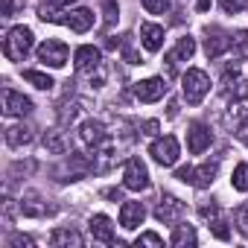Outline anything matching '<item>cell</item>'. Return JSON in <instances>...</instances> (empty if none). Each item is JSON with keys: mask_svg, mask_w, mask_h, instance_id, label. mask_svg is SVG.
<instances>
[{"mask_svg": "<svg viewBox=\"0 0 248 248\" xmlns=\"http://www.w3.org/2000/svg\"><path fill=\"white\" fill-rule=\"evenodd\" d=\"M38 18L41 21H53V24H62V27H70L73 32H88L93 27V12L91 9H70V12H59L56 6H41L38 9Z\"/></svg>", "mask_w": 248, "mask_h": 248, "instance_id": "obj_1", "label": "cell"}, {"mask_svg": "<svg viewBox=\"0 0 248 248\" xmlns=\"http://www.w3.org/2000/svg\"><path fill=\"white\" fill-rule=\"evenodd\" d=\"M32 30L30 27H12L3 38V56L9 62H24L32 53Z\"/></svg>", "mask_w": 248, "mask_h": 248, "instance_id": "obj_2", "label": "cell"}, {"mask_svg": "<svg viewBox=\"0 0 248 248\" xmlns=\"http://www.w3.org/2000/svg\"><path fill=\"white\" fill-rule=\"evenodd\" d=\"M181 91H184V99L187 105H199L207 93H210V76L199 67H190L184 76H181Z\"/></svg>", "mask_w": 248, "mask_h": 248, "instance_id": "obj_3", "label": "cell"}, {"mask_svg": "<svg viewBox=\"0 0 248 248\" xmlns=\"http://www.w3.org/2000/svg\"><path fill=\"white\" fill-rule=\"evenodd\" d=\"M216 172H219V161L210 158V161H204V164H199V167H181V170L175 172V178L184 181V184H193V187L204 190V187L213 184Z\"/></svg>", "mask_w": 248, "mask_h": 248, "instance_id": "obj_4", "label": "cell"}, {"mask_svg": "<svg viewBox=\"0 0 248 248\" xmlns=\"http://www.w3.org/2000/svg\"><path fill=\"white\" fill-rule=\"evenodd\" d=\"M184 213H187L184 202H181L178 196H172V193H164V196L158 199V204H155V219L164 222V225H175V222H181Z\"/></svg>", "mask_w": 248, "mask_h": 248, "instance_id": "obj_5", "label": "cell"}, {"mask_svg": "<svg viewBox=\"0 0 248 248\" xmlns=\"http://www.w3.org/2000/svg\"><path fill=\"white\" fill-rule=\"evenodd\" d=\"M123 187L135 190V193L149 187V170H146V164L140 158H129L126 161V170H123Z\"/></svg>", "mask_w": 248, "mask_h": 248, "instance_id": "obj_6", "label": "cell"}, {"mask_svg": "<svg viewBox=\"0 0 248 248\" xmlns=\"http://www.w3.org/2000/svg\"><path fill=\"white\" fill-rule=\"evenodd\" d=\"M73 64H76L79 73H85V76H96V73L102 70V53H99L93 44H82V47L73 53Z\"/></svg>", "mask_w": 248, "mask_h": 248, "instance_id": "obj_7", "label": "cell"}, {"mask_svg": "<svg viewBox=\"0 0 248 248\" xmlns=\"http://www.w3.org/2000/svg\"><path fill=\"white\" fill-rule=\"evenodd\" d=\"M149 155H152L161 167H175V161H178V155H181V146H178V140H175L172 135H164V138H158V140L149 146Z\"/></svg>", "mask_w": 248, "mask_h": 248, "instance_id": "obj_8", "label": "cell"}, {"mask_svg": "<svg viewBox=\"0 0 248 248\" xmlns=\"http://www.w3.org/2000/svg\"><path fill=\"white\" fill-rule=\"evenodd\" d=\"M199 216L207 222V228L213 231V236L216 239H231V231H228V222H225V216H222V207L216 204V202H204L202 207H199Z\"/></svg>", "mask_w": 248, "mask_h": 248, "instance_id": "obj_9", "label": "cell"}, {"mask_svg": "<svg viewBox=\"0 0 248 248\" xmlns=\"http://www.w3.org/2000/svg\"><path fill=\"white\" fill-rule=\"evenodd\" d=\"M204 35H207V38H204V53H207V59H219V56L231 53V32H225L222 27H207Z\"/></svg>", "mask_w": 248, "mask_h": 248, "instance_id": "obj_10", "label": "cell"}, {"mask_svg": "<svg viewBox=\"0 0 248 248\" xmlns=\"http://www.w3.org/2000/svg\"><path fill=\"white\" fill-rule=\"evenodd\" d=\"M67 44L64 41H56V38H50V41H44L41 47H38V62H44L47 67H64L67 64Z\"/></svg>", "mask_w": 248, "mask_h": 248, "instance_id": "obj_11", "label": "cell"}, {"mask_svg": "<svg viewBox=\"0 0 248 248\" xmlns=\"http://www.w3.org/2000/svg\"><path fill=\"white\" fill-rule=\"evenodd\" d=\"M79 140L88 149H96V146H102L108 140V132H105V126H102L99 120L88 117V120H82V126H79Z\"/></svg>", "mask_w": 248, "mask_h": 248, "instance_id": "obj_12", "label": "cell"}, {"mask_svg": "<svg viewBox=\"0 0 248 248\" xmlns=\"http://www.w3.org/2000/svg\"><path fill=\"white\" fill-rule=\"evenodd\" d=\"M32 111V99L12 91V88H3V114L6 117H27Z\"/></svg>", "mask_w": 248, "mask_h": 248, "instance_id": "obj_13", "label": "cell"}, {"mask_svg": "<svg viewBox=\"0 0 248 248\" xmlns=\"http://www.w3.org/2000/svg\"><path fill=\"white\" fill-rule=\"evenodd\" d=\"M135 96L140 102H158L161 96H167V82L161 76H152V79H143L135 85Z\"/></svg>", "mask_w": 248, "mask_h": 248, "instance_id": "obj_14", "label": "cell"}, {"mask_svg": "<svg viewBox=\"0 0 248 248\" xmlns=\"http://www.w3.org/2000/svg\"><path fill=\"white\" fill-rule=\"evenodd\" d=\"M210 143H213L210 129L202 126V123H193L190 132H187V149H190V155H202L204 149H210Z\"/></svg>", "mask_w": 248, "mask_h": 248, "instance_id": "obj_15", "label": "cell"}, {"mask_svg": "<svg viewBox=\"0 0 248 248\" xmlns=\"http://www.w3.org/2000/svg\"><path fill=\"white\" fill-rule=\"evenodd\" d=\"M143 219H146V207L140 202H123V207H120V225L126 228V231L140 228Z\"/></svg>", "mask_w": 248, "mask_h": 248, "instance_id": "obj_16", "label": "cell"}, {"mask_svg": "<svg viewBox=\"0 0 248 248\" xmlns=\"http://www.w3.org/2000/svg\"><path fill=\"white\" fill-rule=\"evenodd\" d=\"M21 213H24V216H32V219H44V216L56 213V207L47 204L38 193H27V196L21 199Z\"/></svg>", "mask_w": 248, "mask_h": 248, "instance_id": "obj_17", "label": "cell"}, {"mask_svg": "<svg viewBox=\"0 0 248 248\" xmlns=\"http://www.w3.org/2000/svg\"><path fill=\"white\" fill-rule=\"evenodd\" d=\"M193 53H196V38H190V35L178 38V44L167 53V67H170V70H175V64L190 62V59H193Z\"/></svg>", "mask_w": 248, "mask_h": 248, "instance_id": "obj_18", "label": "cell"}, {"mask_svg": "<svg viewBox=\"0 0 248 248\" xmlns=\"http://www.w3.org/2000/svg\"><path fill=\"white\" fill-rule=\"evenodd\" d=\"M88 231H91V236H93L96 242L114 245V225H111V219H108L105 213H96V216H91V222H88Z\"/></svg>", "mask_w": 248, "mask_h": 248, "instance_id": "obj_19", "label": "cell"}, {"mask_svg": "<svg viewBox=\"0 0 248 248\" xmlns=\"http://www.w3.org/2000/svg\"><path fill=\"white\" fill-rule=\"evenodd\" d=\"M248 120V93H239V96H231L228 102V111H225V123L231 129H236L239 123Z\"/></svg>", "mask_w": 248, "mask_h": 248, "instance_id": "obj_20", "label": "cell"}, {"mask_svg": "<svg viewBox=\"0 0 248 248\" xmlns=\"http://www.w3.org/2000/svg\"><path fill=\"white\" fill-rule=\"evenodd\" d=\"M222 85H225V93L228 96H239V93H248L245 91V76H242V70L236 67V64H231L225 73H222Z\"/></svg>", "mask_w": 248, "mask_h": 248, "instance_id": "obj_21", "label": "cell"}, {"mask_svg": "<svg viewBox=\"0 0 248 248\" xmlns=\"http://www.w3.org/2000/svg\"><path fill=\"white\" fill-rule=\"evenodd\" d=\"M199 242L196 236V228L193 225H184V222H175L172 225V236H170V245L172 248H193Z\"/></svg>", "mask_w": 248, "mask_h": 248, "instance_id": "obj_22", "label": "cell"}, {"mask_svg": "<svg viewBox=\"0 0 248 248\" xmlns=\"http://www.w3.org/2000/svg\"><path fill=\"white\" fill-rule=\"evenodd\" d=\"M140 41L149 53H158L164 47V27L158 24H140Z\"/></svg>", "mask_w": 248, "mask_h": 248, "instance_id": "obj_23", "label": "cell"}, {"mask_svg": "<svg viewBox=\"0 0 248 248\" xmlns=\"http://www.w3.org/2000/svg\"><path fill=\"white\" fill-rule=\"evenodd\" d=\"M82 236L73 231V228H56L53 233H50V245L53 248H82Z\"/></svg>", "mask_w": 248, "mask_h": 248, "instance_id": "obj_24", "label": "cell"}, {"mask_svg": "<svg viewBox=\"0 0 248 248\" xmlns=\"http://www.w3.org/2000/svg\"><path fill=\"white\" fill-rule=\"evenodd\" d=\"M6 143L12 146V149H21V146H27V143H32V129L30 126H9L6 129Z\"/></svg>", "mask_w": 248, "mask_h": 248, "instance_id": "obj_25", "label": "cell"}, {"mask_svg": "<svg viewBox=\"0 0 248 248\" xmlns=\"http://www.w3.org/2000/svg\"><path fill=\"white\" fill-rule=\"evenodd\" d=\"M44 149H47V152H53V155H64V152H67L64 132H59V129L47 132V135H44Z\"/></svg>", "mask_w": 248, "mask_h": 248, "instance_id": "obj_26", "label": "cell"}, {"mask_svg": "<svg viewBox=\"0 0 248 248\" xmlns=\"http://www.w3.org/2000/svg\"><path fill=\"white\" fill-rule=\"evenodd\" d=\"M231 56H233L236 62H245V59H248V30L231 35Z\"/></svg>", "mask_w": 248, "mask_h": 248, "instance_id": "obj_27", "label": "cell"}, {"mask_svg": "<svg viewBox=\"0 0 248 248\" xmlns=\"http://www.w3.org/2000/svg\"><path fill=\"white\" fill-rule=\"evenodd\" d=\"M24 79L30 82V85H35V88H41V91H50L56 82L47 76V73H41V70H24Z\"/></svg>", "mask_w": 248, "mask_h": 248, "instance_id": "obj_28", "label": "cell"}, {"mask_svg": "<svg viewBox=\"0 0 248 248\" xmlns=\"http://www.w3.org/2000/svg\"><path fill=\"white\" fill-rule=\"evenodd\" d=\"M231 184H233V190H239V193H248V164H236V167H233Z\"/></svg>", "mask_w": 248, "mask_h": 248, "instance_id": "obj_29", "label": "cell"}, {"mask_svg": "<svg viewBox=\"0 0 248 248\" xmlns=\"http://www.w3.org/2000/svg\"><path fill=\"white\" fill-rule=\"evenodd\" d=\"M233 225H236V231L248 239V202H245V204H239V207L233 210Z\"/></svg>", "mask_w": 248, "mask_h": 248, "instance_id": "obj_30", "label": "cell"}, {"mask_svg": "<svg viewBox=\"0 0 248 248\" xmlns=\"http://www.w3.org/2000/svg\"><path fill=\"white\" fill-rule=\"evenodd\" d=\"M135 245H138V248H140V245H149V248H164V239H161L158 233L146 231V233H140V236L135 239Z\"/></svg>", "mask_w": 248, "mask_h": 248, "instance_id": "obj_31", "label": "cell"}, {"mask_svg": "<svg viewBox=\"0 0 248 248\" xmlns=\"http://www.w3.org/2000/svg\"><path fill=\"white\" fill-rule=\"evenodd\" d=\"M140 3L146 6V12H152V15H164V12L172 6V0H140Z\"/></svg>", "mask_w": 248, "mask_h": 248, "instance_id": "obj_32", "label": "cell"}, {"mask_svg": "<svg viewBox=\"0 0 248 248\" xmlns=\"http://www.w3.org/2000/svg\"><path fill=\"white\" fill-rule=\"evenodd\" d=\"M6 248H35V239L32 236H24V233H12Z\"/></svg>", "mask_w": 248, "mask_h": 248, "instance_id": "obj_33", "label": "cell"}, {"mask_svg": "<svg viewBox=\"0 0 248 248\" xmlns=\"http://www.w3.org/2000/svg\"><path fill=\"white\" fill-rule=\"evenodd\" d=\"M219 6H222V12H228V15H236V12L248 9V0H219Z\"/></svg>", "mask_w": 248, "mask_h": 248, "instance_id": "obj_34", "label": "cell"}, {"mask_svg": "<svg viewBox=\"0 0 248 248\" xmlns=\"http://www.w3.org/2000/svg\"><path fill=\"white\" fill-rule=\"evenodd\" d=\"M236 138H239V140H242V143L248 146V120H245V123H239V126H236Z\"/></svg>", "mask_w": 248, "mask_h": 248, "instance_id": "obj_35", "label": "cell"}, {"mask_svg": "<svg viewBox=\"0 0 248 248\" xmlns=\"http://www.w3.org/2000/svg\"><path fill=\"white\" fill-rule=\"evenodd\" d=\"M105 12H108L105 18H108V24H111V21L117 18V6H114V0H105Z\"/></svg>", "mask_w": 248, "mask_h": 248, "instance_id": "obj_36", "label": "cell"}, {"mask_svg": "<svg viewBox=\"0 0 248 248\" xmlns=\"http://www.w3.org/2000/svg\"><path fill=\"white\" fill-rule=\"evenodd\" d=\"M15 15V0H3V18H12Z\"/></svg>", "mask_w": 248, "mask_h": 248, "instance_id": "obj_37", "label": "cell"}, {"mask_svg": "<svg viewBox=\"0 0 248 248\" xmlns=\"http://www.w3.org/2000/svg\"><path fill=\"white\" fill-rule=\"evenodd\" d=\"M70 3H76V0H47V6H56V9H64Z\"/></svg>", "mask_w": 248, "mask_h": 248, "instance_id": "obj_38", "label": "cell"}, {"mask_svg": "<svg viewBox=\"0 0 248 248\" xmlns=\"http://www.w3.org/2000/svg\"><path fill=\"white\" fill-rule=\"evenodd\" d=\"M143 129H146L143 135H155V132H158V123H155V120H149V123H146V126H143Z\"/></svg>", "mask_w": 248, "mask_h": 248, "instance_id": "obj_39", "label": "cell"}, {"mask_svg": "<svg viewBox=\"0 0 248 248\" xmlns=\"http://www.w3.org/2000/svg\"><path fill=\"white\" fill-rule=\"evenodd\" d=\"M207 6H210V0H199V9H202V12H204Z\"/></svg>", "mask_w": 248, "mask_h": 248, "instance_id": "obj_40", "label": "cell"}]
</instances>
